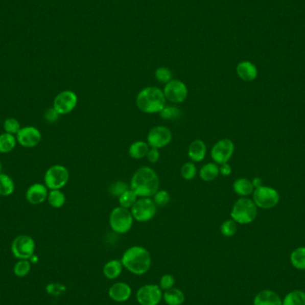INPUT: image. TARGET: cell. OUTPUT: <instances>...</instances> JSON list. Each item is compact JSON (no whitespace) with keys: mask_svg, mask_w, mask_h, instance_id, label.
Wrapping results in <instances>:
<instances>
[{"mask_svg":"<svg viewBox=\"0 0 305 305\" xmlns=\"http://www.w3.org/2000/svg\"><path fill=\"white\" fill-rule=\"evenodd\" d=\"M159 186L160 179L157 173L148 166L137 169L130 181V190H133L138 197H154Z\"/></svg>","mask_w":305,"mask_h":305,"instance_id":"6da1fadb","label":"cell"},{"mask_svg":"<svg viewBox=\"0 0 305 305\" xmlns=\"http://www.w3.org/2000/svg\"><path fill=\"white\" fill-rule=\"evenodd\" d=\"M123 268L134 275H144L150 270L152 257L143 246H131L124 252L121 259Z\"/></svg>","mask_w":305,"mask_h":305,"instance_id":"7a4b0ae2","label":"cell"},{"mask_svg":"<svg viewBox=\"0 0 305 305\" xmlns=\"http://www.w3.org/2000/svg\"><path fill=\"white\" fill-rule=\"evenodd\" d=\"M136 105L141 112L159 113L166 105V99L160 88L147 87L137 94Z\"/></svg>","mask_w":305,"mask_h":305,"instance_id":"3957f363","label":"cell"},{"mask_svg":"<svg viewBox=\"0 0 305 305\" xmlns=\"http://www.w3.org/2000/svg\"><path fill=\"white\" fill-rule=\"evenodd\" d=\"M232 220L239 224H248L255 220L257 206L253 200L246 197L239 198L232 207Z\"/></svg>","mask_w":305,"mask_h":305,"instance_id":"277c9868","label":"cell"},{"mask_svg":"<svg viewBox=\"0 0 305 305\" xmlns=\"http://www.w3.org/2000/svg\"><path fill=\"white\" fill-rule=\"evenodd\" d=\"M133 220V216L129 209L122 206L115 207L109 216V224L116 233L125 234L132 228Z\"/></svg>","mask_w":305,"mask_h":305,"instance_id":"5b68a950","label":"cell"},{"mask_svg":"<svg viewBox=\"0 0 305 305\" xmlns=\"http://www.w3.org/2000/svg\"><path fill=\"white\" fill-rule=\"evenodd\" d=\"M69 178L70 174L66 167L56 165L48 169L44 176V181L46 187L50 190H61L66 185Z\"/></svg>","mask_w":305,"mask_h":305,"instance_id":"8992f818","label":"cell"},{"mask_svg":"<svg viewBox=\"0 0 305 305\" xmlns=\"http://www.w3.org/2000/svg\"><path fill=\"white\" fill-rule=\"evenodd\" d=\"M131 214L134 220L146 222L152 220L156 214V205L150 197H140L131 207Z\"/></svg>","mask_w":305,"mask_h":305,"instance_id":"52a82bcc","label":"cell"},{"mask_svg":"<svg viewBox=\"0 0 305 305\" xmlns=\"http://www.w3.org/2000/svg\"><path fill=\"white\" fill-rule=\"evenodd\" d=\"M253 202L256 206L263 209H270L279 202V195L276 190L270 186H262L253 191Z\"/></svg>","mask_w":305,"mask_h":305,"instance_id":"ba28073f","label":"cell"},{"mask_svg":"<svg viewBox=\"0 0 305 305\" xmlns=\"http://www.w3.org/2000/svg\"><path fill=\"white\" fill-rule=\"evenodd\" d=\"M12 253L20 260H29L35 251V242L30 236H18L12 243Z\"/></svg>","mask_w":305,"mask_h":305,"instance_id":"9c48e42d","label":"cell"},{"mask_svg":"<svg viewBox=\"0 0 305 305\" xmlns=\"http://www.w3.org/2000/svg\"><path fill=\"white\" fill-rule=\"evenodd\" d=\"M162 294L158 285H145L137 290L136 298L140 305H158L162 300Z\"/></svg>","mask_w":305,"mask_h":305,"instance_id":"30bf717a","label":"cell"},{"mask_svg":"<svg viewBox=\"0 0 305 305\" xmlns=\"http://www.w3.org/2000/svg\"><path fill=\"white\" fill-rule=\"evenodd\" d=\"M163 95L168 101L179 104L186 100L189 95V89L186 84L179 80H172L166 83L163 88Z\"/></svg>","mask_w":305,"mask_h":305,"instance_id":"8fae6325","label":"cell"},{"mask_svg":"<svg viewBox=\"0 0 305 305\" xmlns=\"http://www.w3.org/2000/svg\"><path fill=\"white\" fill-rule=\"evenodd\" d=\"M235 150L234 143L228 138H223L214 145L210 152L212 159L217 165H223L229 161Z\"/></svg>","mask_w":305,"mask_h":305,"instance_id":"7c38bea8","label":"cell"},{"mask_svg":"<svg viewBox=\"0 0 305 305\" xmlns=\"http://www.w3.org/2000/svg\"><path fill=\"white\" fill-rule=\"evenodd\" d=\"M78 103L77 95L72 90H64L59 93L54 99L53 107L56 112L62 114H67L74 111Z\"/></svg>","mask_w":305,"mask_h":305,"instance_id":"4fadbf2b","label":"cell"},{"mask_svg":"<svg viewBox=\"0 0 305 305\" xmlns=\"http://www.w3.org/2000/svg\"><path fill=\"white\" fill-rule=\"evenodd\" d=\"M172 139V131L167 127L155 126L148 132V144L151 148L161 149L168 146Z\"/></svg>","mask_w":305,"mask_h":305,"instance_id":"5bb4252c","label":"cell"},{"mask_svg":"<svg viewBox=\"0 0 305 305\" xmlns=\"http://www.w3.org/2000/svg\"><path fill=\"white\" fill-rule=\"evenodd\" d=\"M41 133L35 127L28 126L21 128L16 134V140L24 148H32L40 143Z\"/></svg>","mask_w":305,"mask_h":305,"instance_id":"9a60e30c","label":"cell"},{"mask_svg":"<svg viewBox=\"0 0 305 305\" xmlns=\"http://www.w3.org/2000/svg\"><path fill=\"white\" fill-rule=\"evenodd\" d=\"M49 196V190L46 185H43L40 183H35L31 186H29L28 190L25 194L26 200L28 201L31 204H40L44 203L46 199H48Z\"/></svg>","mask_w":305,"mask_h":305,"instance_id":"2e32d148","label":"cell"},{"mask_svg":"<svg viewBox=\"0 0 305 305\" xmlns=\"http://www.w3.org/2000/svg\"><path fill=\"white\" fill-rule=\"evenodd\" d=\"M132 294V289L125 282H116L109 288L108 295L112 301L116 302H127Z\"/></svg>","mask_w":305,"mask_h":305,"instance_id":"e0dca14e","label":"cell"},{"mask_svg":"<svg viewBox=\"0 0 305 305\" xmlns=\"http://www.w3.org/2000/svg\"><path fill=\"white\" fill-rule=\"evenodd\" d=\"M206 145L201 139L194 140L189 147V157L193 162H200L206 155Z\"/></svg>","mask_w":305,"mask_h":305,"instance_id":"ac0fdd59","label":"cell"},{"mask_svg":"<svg viewBox=\"0 0 305 305\" xmlns=\"http://www.w3.org/2000/svg\"><path fill=\"white\" fill-rule=\"evenodd\" d=\"M237 74L244 81H253L257 77L258 71L253 63L248 61H244L238 64Z\"/></svg>","mask_w":305,"mask_h":305,"instance_id":"d6986e66","label":"cell"},{"mask_svg":"<svg viewBox=\"0 0 305 305\" xmlns=\"http://www.w3.org/2000/svg\"><path fill=\"white\" fill-rule=\"evenodd\" d=\"M253 305H282V301L275 292L263 290L254 297Z\"/></svg>","mask_w":305,"mask_h":305,"instance_id":"ffe728a7","label":"cell"},{"mask_svg":"<svg viewBox=\"0 0 305 305\" xmlns=\"http://www.w3.org/2000/svg\"><path fill=\"white\" fill-rule=\"evenodd\" d=\"M123 270V265L121 260H111L103 267V274L107 279L113 280L120 277Z\"/></svg>","mask_w":305,"mask_h":305,"instance_id":"44dd1931","label":"cell"},{"mask_svg":"<svg viewBox=\"0 0 305 305\" xmlns=\"http://www.w3.org/2000/svg\"><path fill=\"white\" fill-rule=\"evenodd\" d=\"M185 299V294L179 288H171L162 294V300L168 305H182Z\"/></svg>","mask_w":305,"mask_h":305,"instance_id":"7402d4cb","label":"cell"},{"mask_svg":"<svg viewBox=\"0 0 305 305\" xmlns=\"http://www.w3.org/2000/svg\"><path fill=\"white\" fill-rule=\"evenodd\" d=\"M233 190L236 194L241 197H247L251 194L253 193L254 187L253 186V183L249 179L241 178L235 180L233 183Z\"/></svg>","mask_w":305,"mask_h":305,"instance_id":"603a6c76","label":"cell"},{"mask_svg":"<svg viewBox=\"0 0 305 305\" xmlns=\"http://www.w3.org/2000/svg\"><path fill=\"white\" fill-rule=\"evenodd\" d=\"M219 175H220V170L217 163L215 162H209L203 165L199 172L201 179L206 182L214 181V179H217Z\"/></svg>","mask_w":305,"mask_h":305,"instance_id":"cb8c5ba5","label":"cell"},{"mask_svg":"<svg viewBox=\"0 0 305 305\" xmlns=\"http://www.w3.org/2000/svg\"><path fill=\"white\" fill-rule=\"evenodd\" d=\"M149 150V145L145 141H137L130 145L129 148V154L133 159H142L146 157Z\"/></svg>","mask_w":305,"mask_h":305,"instance_id":"d4e9b609","label":"cell"},{"mask_svg":"<svg viewBox=\"0 0 305 305\" xmlns=\"http://www.w3.org/2000/svg\"><path fill=\"white\" fill-rule=\"evenodd\" d=\"M16 137L9 133H3L0 135V153L7 154L14 150L16 146Z\"/></svg>","mask_w":305,"mask_h":305,"instance_id":"484cf974","label":"cell"},{"mask_svg":"<svg viewBox=\"0 0 305 305\" xmlns=\"http://www.w3.org/2000/svg\"><path fill=\"white\" fill-rule=\"evenodd\" d=\"M14 191V182L10 176L1 173L0 174V196L8 197Z\"/></svg>","mask_w":305,"mask_h":305,"instance_id":"4316f807","label":"cell"},{"mask_svg":"<svg viewBox=\"0 0 305 305\" xmlns=\"http://www.w3.org/2000/svg\"><path fill=\"white\" fill-rule=\"evenodd\" d=\"M282 305H305V293L302 290H295L287 295Z\"/></svg>","mask_w":305,"mask_h":305,"instance_id":"83f0119b","label":"cell"},{"mask_svg":"<svg viewBox=\"0 0 305 305\" xmlns=\"http://www.w3.org/2000/svg\"><path fill=\"white\" fill-rule=\"evenodd\" d=\"M48 201L53 208H61L65 203L66 198L64 194L60 190H50Z\"/></svg>","mask_w":305,"mask_h":305,"instance_id":"f1b7e54d","label":"cell"},{"mask_svg":"<svg viewBox=\"0 0 305 305\" xmlns=\"http://www.w3.org/2000/svg\"><path fill=\"white\" fill-rule=\"evenodd\" d=\"M292 265L298 270H305V247L295 249L290 256Z\"/></svg>","mask_w":305,"mask_h":305,"instance_id":"f546056e","label":"cell"},{"mask_svg":"<svg viewBox=\"0 0 305 305\" xmlns=\"http://www.w3.org/2000/svg\"><path fill=\"white\" fill-rule=\"evenodd\" d=\"M137 196L136 193L134 192L133 190H128L125 191L124 193L122 194L118 199H119L120 206L126 208V209H130L133 206L135 203L137 202Z\"/></svg>","mask_w":305,"mask_h":305,"instance_id":"4dcf8cb0","label":"cell"},{"mask_svg":"<svg viewBox=\"0 0 305 305\" xmlns=\"http://www.w3.org/2000/svg\"><path fill=\"white\" fill-rule=\"evenodd\" d=\"M31 270V262L28 260H20L14 267V272L17 277H22L28 275Z\"/></svg>","mask_w":305,"mask_h":305,"instance_id":"1f68e13d","label":"cell"},{"mask_svg":"<svg viewBox=\"0 0 305 305\" xmlns=\"http://www.w3.org/2000/svg\"><path fill=\"white\" fill-rule=\"evenodd\" d=\"M197 167L194 162H186L180 170V174L186 180H192L197 176Z\"/></svg>","mask_w":305,"mask_h":305,"instance_id":"d6a6232c","label":"cell"},{"mask_svg":"<svg viewBox=\"0 0 305 305\" xmlns=\"http://www.w3.org/2000/svg\"><path fill=\"white\" fill-rule=\"evenodd\" d=\"M159 114L162 119L165 120H176L179 119L181 116V112L179 108L175 106H166L159 112Z\"/></svg>","mask_w":305,"mask_h":305,"instance_id":"836d02e7","label":"cell"},{"mask_svg":"<svg viewBox=\"0 0 305 305\" xmlns=\"http://www.w3.org/2000/svg\"><path fill=\"white\" fill-rule=\"evenodd\" d=\"M238 226L234 220H227L221 226V232L222 235L227 238L233 237L237 233Z\"/></svg>","mask_w":305,"mask_h":305,"instance_id":"e575fe53","label":"cell"},{"mask_svg":"<svg viewBox=\"0 0 305 305\" xmlns=\"http://www.w3.org/2000/svg\"><path fill=\"white\" fill-rule=\"evenodd\" d=\"M155 78L159 82L161 83H168L169 81H171L172 80V71L170 70L169 68L166 67H160L157 68L155 71Z\"/></svg>","mask_w":305,"mask_h":305,"instance_id":"d590c367","label":"cell"},{"mask_svg":"<svg viewBox=\"0 0 305 305\" xmlns=\"http://www.w3.org/2000/svg\"><path fill=\"white\" fill-rule=\"evenodd\" d=\"M4 130L7 133L17 134L18 131L21 130V124L18 122L17 120L14 118H8L4 122Z\"/></svg>","mask_w":305,"mask_h":305,"instance_id":"8d00e7d4","label":"cell"},{"mask_svg":"<svg viewBox=\"0 0 305 305\" xmlns=\"http://www.w3.org/2000/svg\"><path fill=\"white\" fill-rule=\"evenodd\" d=\"M171 201L170 194L166 190H158L154 195V202L156 206L163 207Z\"/></svg>","mask_w":305,"mask_h":305,"instance_id":"74e56055","label":"cell"},{"mask_svg":"<svg viewBox=\"0 0 305 305\" xmlns=\"http://www.w3.org/2000/svg\"><path fill=\"white\" fill-rule=\"evenodd\" d=\"M128 190L130 189L126 183L123 181H116L112 183L109 187V193L111 194L112 197H119L122 194L124 193Z\"/></svg>","mask_w":305,"mask_h":305,"instance_id":"f35d334b","label":"cell"},{"mask_svg":"<svg viewBox=\"0 0 305 305\" xmlns=\"http://www.w3.org/2000/svg\"><path fill=\"white\" fill-rule=\"evenodd\" d=\"M175 284V278L172 274H165L161 276L159 281V287L162 291H166L171 288H174Z\"/></svg>","mask_w":305,"mask_h":305,"instance_id":"ab89813d","label":"cell"},{"mask_svg":"<svg viewBox=\"0 0 305 305\" xmlns=\"http://www.w3.org/2000/svg\"><path fill=\"white\" fill-rule=\"evenodd\" d=\"M60 114L56 112L54 107H50L46 110L44 113V119L46 120L48 123H55L57 120L59 119Z\"/></svg>","mask_w":305,"mask_h":305,"instance_id":"60d3db41","label":"cell"},{"mask_svg":"<svg viewBox=\"0 0 305 305\" xmlns=\"http://www.w3.org/2000/svg\"><path fill=\"white\" fill-rule=\"evenodd\" d=\"M147 158H148V161H150L151 163L157 162L159 159H160L159 149L154 148H149L148 154H147Z\"/></svg>","mask_w":305,"mask_h":305,"instance_id":"b9f144b4","label":"cell"},{"mask_svg":"<svg viewBox=\"0 0 305 305\" xmlns=\"http://www.w3.org/2000/svg\"><path fill=\"white\" fill-rule=\"evenodd\" d=\"M46 290H48V292H49L50 294L58 295H60L61 293L65 291V288L60 284H50L48 286Z\"/></svg>","mask_w":305,"mask_h":305,"instance_id":"7bdbcfd3","label":"cell"},{"mask_svg":"<svg viewBox=\"0 0 305 305\" xmlns=\"http://www.w3.org/2000/svg\"><path fill=\"white\" fill-rule=\"evenodd\" d=\"M219 170H220V173L222 176H229L232 172L231 167L228 162L221 165V167H219Z\"/></svg>","mask_w":305,"mask_h":305,"instance_id":"ee69618b","label":"cell"},{"mask_svg":"<svg viewBox=\"0 0 305 305\" xmlns=\"http://www.w3.org/2000/svg\"><path fill=\"white\" fill-rule=\"evenodd\" d=\"M252 183H253V187H254V190H255V189H258L260 186H263V184H262V179H260V178H254V179H253Z\"/></svg>","mask_w":305,"mask_h":305,"instance_id":"f6af8a7d","label":"cell"},{"mask_svg":"<svg viewBox=\"0 0 305 305\" xmlns=\"http://www.w3.org/2000/svg\"><path fill=\"white\" fill-rule=\"evenodd\" d=\"M1 171H2V163H1V161H0V174H1Z\"/></svg>","mask_w":305,"mask_h":305,"instance_id":"bcb514c9","label":"cell"}]
</instances>
